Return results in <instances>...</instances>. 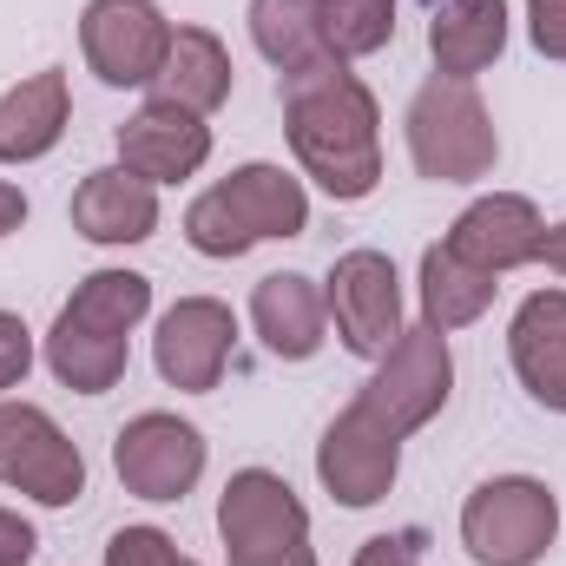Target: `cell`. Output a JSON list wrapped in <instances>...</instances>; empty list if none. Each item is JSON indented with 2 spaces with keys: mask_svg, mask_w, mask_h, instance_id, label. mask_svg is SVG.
<instances>
[{
  "mask_svg": "<svg viewBox=\"0 0 566 566\" xmlns=\"http://www.w3.org/2000/svg\"><path fill=\"white\" fill-rule=\"evenodd\" d=\"M283 133H290L303 178H316L336 205H356L376 191V178H382L376 93L343 60H316L310 73L283 80Z\"/></svg>",
  "mask_w": 566,
  "mask_h": 566,
  "instance_id": "6da1fadb",
  "label": "cell"
},
{
  "mask_svg": "<svg viewBox=\"0 0 566 566\" xmlns=\"http://www.w3.org/2000/svg\"><path fill=\"white\" fill-rule=\"evenodd\" d=\"M145 310H151V277H139V271H93L66 296V310L53 316L46 369L73 396L119 389V376L133 363V329L145 323Z\"/></svg>",
  "mask_w": 566,
  "mask_h": 566,
  "instance_id": "7a4b0ae2",
  "label": "cell"
},
{
  "mask_svg": "<svg viewBox=\"0 0 566 566\" xmlns=\"http://www.w3.org/2000/svg\"><path fill=\"white\" fill-rule=\"evenodd\" d=\"M303 224H310V198L283 165H238L185 211V238L205 258H244L271 238H303Z\"/></svg>",
  "mask_w": 566,
  "mask_h": 566,
  "instance_id": "3957f363",
  "label": "cell"
},
{
  "mask_svg": "<svg viewBox=\"0 0 566 566\" xmlns=\"http://www.w3.org/2000/svg\"><path fill=\"white\" fill-rule=\"evenodd\" d=\"M409 158L434 185H474V178L494 171L501 139H494V113L481 106L474 80L434 73L409 99Z\"/></svg>",
  "mask_w": 566,
  "mask_h": 566,
  "instance_id": "277c9868",
  "label": "cell"
},
{
  "mask_svg": "<svg viewBox=\"0 0 566 566\" xmlns=\"http://www.w3.org/2000/svg\"><path fill=\"white\" fill-rule=\"evenodd\" d=\"M218 534L231 566H316L310 554V514L296 488L271 468H244L218 494Z\"/></svg>",
  "mask_w": 566,
  "mask_h": 566,
  "instance_id": "5b68a950",
  "label": "cell"
},
{
  "mask_svg": "<svg viewBox=\"0 0 566 566\" xmlns=\"http://www.w3.org/2000/svg\"><path fill=\"white\" fill-rule=\"evenodd\" d=\"M560 534V501L534 474H494L461 501V547L474 566H534Z\"/></svg>",
  "mask_w": 566,
  "mask_h": 566,
  "instance_id": "8992f818",
  "label": "cell"
},
{
  "mask_svg": "<svg viewBox=\"0 0 566 566\" xmlns=\"http://www.w3.org/2000/svg\"><path fill=\"white\" fill-rule=\"evenodd\" d=\"M448 389H454L448 336L428 329V323H416V329H402V336L389 343V356H376V376L363 382L356 409L402 441V434H416L422 422H434V416L448 409Z\"/></svg>",
  "mask_w": 566,
  "mask_h": 566,
  "instance_id": "52a82bcc",
  "label": "cell"
},
{
  "mask_svg": "<svg viewBox=\"0 0 566 566\" xmlns=\"http://www.w3.org/2000/svg\"><path fill=\"white\" fill-rule=\"evenodd\" d=\"M0 488L33 494L40 507H73L86 494L80 448L33 402H0Z\"/></svg>",
  "mask_w": 566,
  "mask_h": 566,
  "instance_id": "ba28073f",
  "label": "cell"
},
{
  "mask_svg": "<svg viewBox=\"0 0 566 566\" xmlns=\"http://www.w3.org/2000/svg\"><path fill=\"white\" fill-rule=\"evenodd\" d=\"M323 303H329V323H336L349 356L376 363L402 336V277H396V264L382 251H343L329 264Z\"/></svg>",
  "mask_w": 566,
  "mask_h": 566,
  "instance_id": "9c48e42d",
  "label": "cell"
},
{
  "mask_svg": "<svg viewBox=\"0 0 566 566\" xmlns=\"http://www.w3.org/2000/svg\"><path fill=\"white\" fill-rule=\"evenodd\" d=\"M80 53L106 86H151L171 53V20L151 0H86Z\"/></svg>",
  "mask_w": 566,
  "mask_h": 566,
  "instance_id": "30bf717a",
  "label": "cell"
},
{
  "mask_svg": "<svg viewBox=\"0 0 566 566\" xmlns=\"http://www.w3.org/2000/svg\"><path fill=\"white\" fill-rule=\"evenodd\" d=\"M113 468H119L126 494H139V501H185L205 474V434L165 409H145L119 428Z\"/></svg>",
  "mask_w": 566,
  "mask_h": 566,
  "instance_id": "8fae6325",
  "label": "cell"
},
{
  "mask_svg": "<svg viewBox=\"0 0 566 566\" xmlns=\"http://www.w3.org/2000/svg\"><path fill=\"white\" fill-rule=\"evenodd\" d=\"M231 343H238V316L231 303L218 296H185L158 316V336H151V363L171 389L185 396H205L224 382V363H231Z\"/></svg>",
  "mask_w": 566,
  "mask_h": 566,
  "instance_id": "7c38bea8",
  "label": "cell"
},
{
  "mask_svg": "<svg viewBox=\"0 0 566 566\" xmlns=\"http://www.w3.org/2000/svg\"><path fill=\"white\" fill-rule=\"evenodd\" d=\"M396 468H402V441H396L389 428H376L356 402L323 428L316 474H323V488H329L343 507H376V501L396 488Z\"/></svg>",
  "mask_w": 566,
  "mask_h": 566,
  "instance_id": "4fadbf2b",
  "label": "cell"
},
{
  "mask_svg": "<svg viewBox=\"0 0 566 566\" xmlns=\"http://www.w3.org/2000/svg\"><path fill=\"white\" fill-rule=\"evenodd\" d=\"M541 238H547V224H541L534 198L494 191V198H474V205L454 218V231H448L441 244H448L461 264H474V271H488V277H507V271L534 264Z\"/></svg>",
  "mask_w": 566,
  "mask_h": 566,
  "instance_id": "5bb4252c",
  "label": "cell"
},
{
  "mask_svg": "<svg viewBox=\"0 0 566 566\" xmlns=\"http://www.w3.org/2000/svg\"><path fill=\"white\" fill-rule=\"evenodd\" d=\"M211 158V126L198 113H178L165 99L139 106L126 126H119V165L139 171L145 185H178L191 171H205Z\"/></svg>",
  "mask_w": 566,
  "mask_h": 566,
  "instance_id": "9a60e30c",
  "label": "cell"
},
{
  "mask_svg": "<svg viewBox=\"0 0 566 566\" xmlns=\"http://www.w3.org/2000/svg\"><path fill=\"white\" fill-rule=\"evenodd\" d=\"M507 356H514L521 389H527L541 409L566 416V290H534V296L514 310Z\"/></svg>",
  "mask_w": 566,
  "mask_h": 566,
  "instance_id": "2e32d148",
  "label": "cell"
},
{
  "mask_svg": "<svg viewBox=\"0 0 566 566\" xmlns=\"http://www.w3.org/2000/svg\"><path fill=\"white\" fill-rule=\"evenodd\" d=\"M73 231L93 244H145L158 231V185H145L126 165L86 171L73 191Z\"/></svg>",
  "mask_w": 566,
  "mask_h": 566,
  "instance_id": "e0dca14e",
  "label": "cell"
},
{
  "mask_svg": "<svg viewBox=\"0 0 566 566\" xmlns=\"http://www.w3.org/2000/svg\"><path fill=\"white\" fill-rule=\"evenodd\" d=\"M251 323H258L264 349L283 356V363H310L329 343V303L296 271H277V277H264L251 290Z\"/></svg>",
  "mask_w": 566,
  "mask_h": 566,
  "instance_id": "ac0fdd59",
  "label": "cell"
},
{
  "mask_svg": "<svg viewBox=\"0 0 566 566\" xmlns=\"http://www.w3.org/2000/svg\"><path fill=\"white\" fill-rule=\"evenodd\" d=\"M66 119H73V93H66V73H60V66L20 80V86L0 99V165H33V158H46L53 145L66 139Z\"/></svg>",
  "mask_w": 566,
  "mask_h": 566,
  "instance_id": "d6986e66",
  "label": "cell"
},
{
  "mask_svg": "<svg viewBox=\"0 0 566 566\" xmlns=\"http://www.w3.org/2000/svg\"><path fill=\"white\" fill-rule=\"evenodd\" d=\"M151 99H165L178 113H198V119L218 113L231 99V53H224V40L205 33V27H171V53H165L158 80H151Z\"/></svg>",
  "mask_w": 566,
  "mask_h": 566,
  "instance_id": "ffe728a7",
  "label": "cell"
},
{
  "mask_svg": "<svg viewBox=\"0 0 566 566\" xmlns=\"http://www.w3.org/2000/svg\"><path fill=\"white\" fill-rule=\"evenodd\" d=\"M501 46H507V0H441L428 20V53H434V73L448 80L488 73Z\"/></svg>",
  "mask_w": 566,
  "mask_h": 566,
  "instance_id": "44dd1931",
  "label": "cell"
},
{
  "mask_svg": "<svg viewBox=\"0 0 566 566\" xmlns=\"http://www.w3.org/2000/svg\"><path fill=\"white\" fill-rule=\"evenodd\" d=\"M494 290L501 283L488 277V271H474V264H461L448 244H428L422 251V323L428 329H468L474 316H488V303H494Z\"/></svg>",
  "mask_w": 566,
  "mask_h": 566,
  "instance_id": "7402d4cb",
  "label": "cell"
},
{
  "mask_svg": "<svg viewBox=\"0 0 566 566\" xmlns=\"http://www.w3.org/2000/svg\"><path fill=\"white\" fill-rule=\"evenodd\" d=\"M251 40L283 80L310 73L316 60H329L323 53V0H251Z\"/></svg>",
  "mask_w": 566,
  "mask_h": 566,
  "instance_id": "603a6c76",
  "label": "cell"
},
{
  "mask_svg": "<svg viewBox=\"0 0 566 566\" xmlns=\"http://www.w3.org/2000/svg\"><path fill=\"white\" fill-rule=\"evenodd\" d=\"M396 40V0H323V53L329 60H369Z\"/></svg>",
  "mask_w": 566,
  "mask_h": 566,
  "instance_id": "cb8c5ba5",
  "label": "cell"
},
{
  "mask_svg": "<svg viewBox=\"0 0 566 566\" xmlns=\"http://www.w3.org/2000/svg\"><path fill=\"white\" fill-rule=\"evenodd\" d=\"M185 554L171 547V534H158V527H119L113 541H106V566H178Z\"/></svg>",
  "mask_w": 566,
  "mask_h": 566,
  "instance_id": "d4e9b609",
  "label": "cell"
},
{
  "mask_svg": "<svg viewBox=\"0 0 566 566\" xmlns=\"http://www.w3.org/2000/svg\"><path fill=\"white\" fill-rule=\"evenodd\" d=\"M27 369H33V329H27L13 310H0V396L20 389Z\"/></svg>",
  "mask_w": 566,
  "mask_h": 566,
  "instance_id": "484cf974",
  "label": "cell"
},
{
  "mask_svg": "<svg viewBox=\"0 0 566 566\" xmlns=\"http://www.w3.org/2000/svg\"><path fill=\"white\" fill-rule=\"evenodd\" d=\"M527 33L547 60H566V0H527Z\"/></svg>",
  "mask_w": 566,
  "mask_h": 566,
  "instance_id": "4316f807",
  "label": "cell"
},
{
  "mask_svg": "<svg viewBox=\"0 0 566 566\" xmlns=\"http://www.w3.org/2000/svg\"><path fill=\"white\" fill-rule=\"evenodd\" d=\"M349 566H422V554H416V534H376Z\"/></svg>",
  "mask_w": 566,
  "mask_h": 566,
  "instance_id": "83f0119b",
  "label": "cell"
},
{
  "mask_svg": "<svg viewBox=\"0 0 566 566\" xmlns=\"http://www.w3.org/2000/svg\"><path fill=\"white\" fill-rule=\"evenodd\" d=\"M33 554H40V534L13 507H0V566H27Z\"/></svg>",
  "mask_w": 566,
  "mask_h": 566,
  "instance_id": "f1b7e54d",
  "label": "cell"
},
{
  "mask_svg": "<svg viewBox=\"0 0 566 566\" xmlns=\"http://www.w3.org/2000/svg\"><path fill=\"white\" fill-rule=\"evenodd\" d=\"M20 224H27V191L0 178V238H7V231H20Z\"/></svg>",
  "mask_w": 566,
  "mask_h": 566,
  "instance_id": "f546056e",
  "label": "cell"
},
{
  "mask_svg": "<svg viewBox=\"0 0 566 566\" xmlns=\"http://www.w3.org/2000/svg\"><path fill=\"white\" fill-rule=\"evenodd\" d=\"M534 264H547V271H560V277H566V224H547V238H541Z\"/></svg>",
  "mask_w": 566,
  "mask_h": 566,
  "instance_id": "4dcf8cb0",
  "label": "cell"
},
{
  "mask_svg": "<svg viewBox=\"0 0 566 566\" xmlns=\"http://www.w3.org/2000/svg\"><path fill=\"white\" fill-rule=\"evenodd\" d=\"M178 566H198V560H178Z\"/></svg>",
  "mask_w": 566,
  "mask_h": 566,
  "instance_id": "1f68e13d",
  "label": "cell"
}]
</instances>
